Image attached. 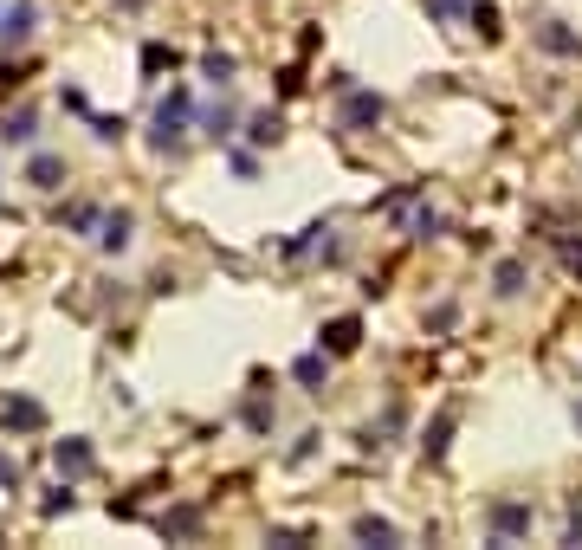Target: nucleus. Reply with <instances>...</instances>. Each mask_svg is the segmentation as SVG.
Listing matches in <instances>:
<instances>
[{
    "label": "nucleus",
    "mask_w": 582,
    "mask_h": 550,
    "mask_svg": "<svg viewBox=\"0 0 582 550\" xmlns=\"http://www.w3.org/2000/svg\"><path fill=\"white\" fill-rule=\"evenodd\" d=\"M240 421H246V428H253V434H272V421H279V408H272V402H266V382H259V389H253V395H246V408H240Z\"/></svg>",
    "instance_id": "9b49d317"
},
{
    "label": "nucleus",
    "mask_w": 582,
    "mask_h": 550,
    "mask_svg": "<svg viewBox=\"0 0 582 550\" xmlns=\"http://www.w3.org/2000/svg\"><path fill=\"white\" fill-rule=\"evenodd\" d=\"M143 65H149V72H162V65H175V52H169V46H149Z\"/></svg>",
    "instance_id": "cd10ccee"
},
{
    "label": "nucleus",
    "mask_w": 582,
    "mask_h": 550,
    "mask_svg": "<svg viewBox=\"0 0 582 550\" xmlns=\"http://www.w3.org/2000/svg\"><path fill=\"white\" fill-rule=\"evenodd\" d=\"M162 531H169V538H194V531H201V512H194V505H182V512L162 518Z\"/></svg>",
    "instance_id": "4be33fe9"
},
{
    "label": "nucleus",
    "mask_w": 582,
    "mask_h": 550,
    "mask_svg": "<svg viewBox=\"0 0 582 550\" xmlns=\"http://www.w3.org/2000/svg\"><path fill=\"white\" fill-rule=\"evenodd\" d=\"M563 544H582V499H570V531H563Z\"/></svg>",
    "instance_id": "bb28decb"
},
{
    "label": "nucleus",
    "mask_w": 582,
    "mask_h": 550,
    "mask_svg": "<svg viewBox=\"0 0 582 550\" xmlns=\"http://www.w3.org/2000/svg\"><path fill=\"white\" fill-rule=\"evenodd\" d=\"M350 531H356V544H395V525H388V518H376V512H363Z\"/></svg>",
    "instance_id": "f3484780"
},
{
    "label": "nucleus",
    "mask_w": 582,
    "mask_h": 550,
    "mask_svg": "<svg viewBox=\"0 0 582 550\" xmlns=\"http://www.w3.org/2000/svg\"><path fill=\"white\" fill-rule=\"evenodd\" d=\"M59 473H91V447H85V440H59Z\"/></svg>",
    "instance_id": "aec40b11"
},
{
    "label": "nucleus",
    "mask_w": 582,
    "mask_h": 550,
    "mask_svg": "<svg viewBox=\"0 0 582 550\" xmlns=\"http://www.w3.org/2000/svg\"><path fill=\"white\" fill-rule=\"evenodd\" d=\"M537 46H544V52H582V39H576V33H563V20H544Z\"/></svg>",
    "instance_id": "412c9836"
},
{
    "label": "nucleus",
    "mask_w": 582,
    "mask_h": 550,
    "mask_svg": "<svg viewBox=\"0 0 582 550\" xmlns=\"http://www.w3.org/2000/svg\"><path fill=\"white\" fill-rule=\"evenodd\" d=\"M279 136H285V117H279V110H253V117H246V143H253V149H272Z\"/></svg>",
    "instance_id": "9d476101"
},
{
    "label": "nucleus",
    "mask_w": 582,
    "mask_h": 550,
    "mask_svg": "<svg viewBox=\"0 0 582 550\" xmlns=\"http://www.w3.org/2000/svg\"><path fill=\"white\" fill-rule=\"evenodd\" d=\"M524 279H531V272H524V259H505V266L492 272V292L511 305V298H524Z\"/></svg>",
    "instance_id": "4468645a"
},
{
    "label": "nucleus",
    "mask_w": 582,
    "mask_h": 550,
    "mask_svg": "<svg viewBox=\"0 0 582 550\" xmlns=\"http://www.w3.org/2000/svg\"><path fill=\"white\" fill-rule=\"evenodd\" d=\"M356 343H363V324H356V318H330L324 337H317V350H324V356H350Z\"/></svg>",
    "instance_id": "0eeeda50"
},
{
    "label": "nucleus",
    "mask_w": 582,
    "mask_h": 550,
    "mask_svg": "<svg viewBox=\"0 0 582 550\" xmlns=\"http://www.w3.org/2000/svg\"><path fill=\"white\" fill-rule=\"evenodd\" d=\"M485 525H492V544H518V538H531V505L524 499H492Z\"/></svg>",
    "instance_id": "7ed1b4c3"
},
{
    "label": "nucleus",
    "mask_w": 582,
    "mask_h": 550,
    "mask_svg": "<svg viewBox=\"0 0 582 550\" xmlns=\"http://www.w3.org/2000/svg\"><path fill=\"white\" fill-rule=\"evenodd\" d=\"M557 253H563V266H570L576 279H582V240H557Z\"/></svg>",
    "instance_id": "393cba45"
},
{
    "label": "nucleus",
    "mask_w": 582,
    "mask_h": 550,
    "mask_svg": "<svg viewBox=\"0 0 582 550\" xmlns=\"http://www.w3.org/2000/svg\"><path fill=\"white\" fill-rule=\"evenodd\" d=\"M0 421H7V428H39V421H46V408L20 395V402H7V408H0Z\"/></svg>",
    "instance_id": "6ab92c4d"
},
{
    "label": "nucleus",
    "mask_w": 582,
    "mask_h": 550,
    "mask_svg": "<svg viewBox=\"0 0 582 550\" xmlns=\"http://www.w3.org/2000/svg\"><path fill=\"white\" fill-rule=\"evenodd\" d=\"M233 72H240V65H233V52H201V78H207V85L227 91V85H233Z\"/></svg>",
    "instance_id": "2eb2a0df"
},
{
    "label": "nucleus",
    "mask_w": 582,
    "mask_h": 550,
    "mask_svg": "<svg viewBox=\"0 0 582 550\" xmlns=\"http://www.w3.org/2000/svg\"><path fill=\"white\" fill-rule=\"evenodd\" d=\"M117 7H143V0H117Z\"/></svg>",
    "instance_id": "c756f323"
},
{
    "label": "nucleus",
    "mask_w": 582,
    "mask_h": 550,
    "mask_svg": "<svg viewBox=\"0 0 582 550\" xmlns=\"http://www.w3.org/2000/svg\"><path fill=\"white\" fill-rule=\"evenodd\" d=\"M130 240H136V214L130 208H110L104 220H97V246H104V253H123Z\"/></svg>",
    "instance_id": "423d86ee"
},
{
    "label": "nucleus",
    "mask_w": 582,
    "mask_h": 550,
    "mask_svg": "<svg viewBox=\"0 0 582 550\" xmlns=\"http://www.w3.org/2000/svg\"><path fill=\"white\" fill-rule=\"evenodd\" d=\"M291 382H298V389H311V395H324V382H330V356H324V350H304L298 363H291Z\"/></svg>",
    "instance_id": "1a4fd4ad"
},
{
    "label": "nucleus",
    "mask_w": 582,
    "mask_h": 550,
    "mask_svg": "<svg viewBox=\"0 0 582 550\" xmlns=\"http://www.w3.org/2000/svg\"><path fill=\"white\" fill-rule=\"evenodd\" d=\"M0 479H7V486H13V479H20V466H13L7 453H0Z\"/></svg>",
    "instance_id": "c85d7f7f"
},
{
    "label": "nucleus",
    "mask_w": 582,
    "mask_h": 550,
    "mask_svg": "<svg viewBox=\"0 0 582 550\" xmlns=\"http://www.w3.org/2000/svg\"><path fill=\"white\" fill-rule=\"evenodd\" d=\"M194 123H201L207 143H233V130H240V110L220 98V104H201V110H194Z\"/></svg>",
    "instance_id": "39448f33"
},
{
    "label": "nucleus",
    "mask_w": 582,
    "mask_h": 550,
    "mask_svg": "<svg viewBox=\"0 0 582 550\" xmlns=\"http://www.w3.org/2000/svg\"><path fill=\"white\" fill-rule=\"evenodd\" d=\"M233 175H240V182H253V175H259V156H253V149H233Z\"/></svg>",
    "instance_id": "5701e85b"
},
{
    "label": "nucleus",
    "mask_w": 582,
    "mask_h": 550,
    "mask_svg": "<svg viewBox=\"0 0 582 550\" xmlns=\"http://www.w3.org/2000/svg\"><path fill=\"white\" fill-rule=\"evenodd\" d=\"M39 33V0H7V7H0V46H26V39Z\"/></svg>",
    "instance_id": "20e7f679"
},
{
    "label": "nucleus",
    "mask_w": 582,
    "mask_h": 550,
    "mask_svg": "<svg viewBox=\"0 0 582 550\" xmlns=\"http://www.w3.org/2000/svg\"><path fill=\"white\" fill-rule=\"evenodd\" d=\"M33 136H39V117H33V110H13V117L0 123V143H33Z\"/></svg>",
    "instance_id": "a211bd4d"
},
{
    "label": "nucleus",
    "mask_w": 582,
    "mask_h": 550,
    "mask_svg": "<svg viewBox=\"0 0 582 550\" xmlns=\"http://www.w3.org/2000/svg\"><path fill=\"white\" fill-rule=\"evenodd\" d=\"M188 117H194V91L188 85H169V98L156 104V117H149V149H156V156H182Z\"/></svg>",
    "instance_id": "f257e3e1"
},
{
    "label": "nucleus",
    "mask_w": 582,
    "mask_h": 550,
    "mask_svg": "<svg viewBox=\"0 0 582 550\" xmlns=\"http://www.w3.org/2000/svg\"><path fill=\"white\" fill-rule=\"evenodd\" d=\"M317 440H324V434H298V447H291L285 460H291V466H304V460H311V453H317Z\"/></svg>",
    "instance_id": "b1692460"
},
{
    "label": "nucleus",
    "mask_w": 582,
    "mask_h": 550,
    "mask_svg": "<svg viewBox=\"0 0 582 550\" xmlns=\"http://www.w3.org/2000/svg\"><path fill=\"white\" fill-rule=\"evenodd\" d=\"M453 421H460V408H440V415H434V428H427V440H421V453H427V460H447V434H453Z\"/></svg>",
    "instance_id": "f8f14e48"
},
{
    "label": "nucleus",
    "mask_w": 582,
    "mask_h": 550,
    "mask_svg": "<svg viewBox=\"0 0 582 550\" xmlns=\"http://www.w3.org/2000/svg\"><path fill=\"white\" fill-rule=\"evenodd\" d=\"M466 26H473L479 39H498V33H505V26H498V7H492V0H473V7H466Z\"/></svg>",
    "instance_id": "dca6fc26"
},
{
    "label": "nucleus",
    "mask_w": 582,
    "mask_h": 550,
    "mask_svg": "<svg viewBox=\"0 0 582 550\" xmlns=\"http://www.w3.org/2000/svg\"><path fill=\"white\" fill-rule=\"evenodd\" d=\"M59 512H72V486H52V499H46V518H59Z\"/></svg>",
    "instance_id": "a878e982"
},
{
    "label": "nucleus",
    "mask_w": 582,
    "mask_h": 550,
    "mask_svg": "<svg viewBox=\"0 0 582 550\" xmlns=\"http://www.w3.org/2000/svg\"><path fill=\"white\" fill-rule=\"evenodd\" d=\"M343 110H337V130H376V123L388 117V98L382 91H363V85H350V91H337Z\"/></svg>",
    "instance_id": "f03ea898"
},
{
    "label": "nucleus",
    "mask_w": 582,
    "mask_h": 550,
    "mask_svg": "<svg viewBox=\"0 0 582 550\" xmlns=\"http://www.w3.org/2000/svg\"><path fill=\"white\" fill-rule=\"evenodd\" d=\"M26 182H33L39 195H52V188H65V156H52V149H39V156L26 162Z\"/></svg>",
    "instance_id": "6e6552de"
},
{
    "label": "nucleus",
    "mask_w": 582,
    "mask_h": 550,
    "mask_svg": "<svg viewBox=\"0 0 582 550\" xmlns=\"http://www.w3.org/2000/svg\"><path fill=\"white\" fill-rule=\"evenodd\" d=\"M576 428H582V402H576Z\"/></svg>",
    "instance_id": "7c9ffc66"
},
{
    "label": "nucleus",
    "mask_w": 582,
    "mask_h": 550,
    "mask_svg": "<svg viewBox=\"0 0 582 550\" xmlns=\"http://www.w3.org/2000/svg\"><path fill=\"white\" fill-rule=\"evenodd\" d=\"M97 220H104L97 201H65L59 208V227H72V233H97Z\"/></svg>",
    "instance_id": "ddd939ff"
},
{
    "label": "nucleus",
    "mask_w": 582,
    "mask_h": 550,
    "mask_svg": "<svg viewBox=\"0 0 582 550\" xmlns=\"http://www.w3.org/2000/svg\"><path fill=\"white\" fill-rule=\"evenodd\" d=\"M0 7H7V0H0Z\"/></svg>",
    "instance_id": "2f4dec72"
}]
</instances>
